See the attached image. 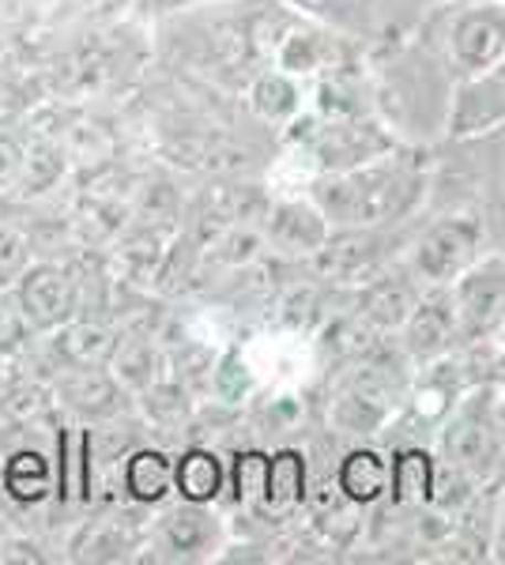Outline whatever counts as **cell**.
<instances>
[{
  "label": "cell",
  "mask_w": 505,
  "mask_h": 565,
  "mask_svg": "<svg viewBox=\"0 0 505 565\" xmlns=\"http://www.w3.org/2000/svg\"><path fill=\"white\" fill-rule=\"evenodd\" d=\"M419 178L397 162H362L351 170H336L314 189L317 207L325 218L344 226H378L400 218L415 204Z\"/></svg>",
  "instance_id": "cell-1"
},
{
  "label": "cell",
  "mask_w": 505,
  "mask_h": 565,
  "mask_svg": "<svg viewBox=\"0 0 505 565\" xmlns=\"http://www.w3.org/2000/svg\"><path fill=\"white\" fill-rule=\"evenodd\" d=\"M12 290L20 298V309L34 332H53L64 321H72L80 309V282L57 260L31 264Z\"/></svg>",
  "instance_id": "cell-2"
},
{
  "label": "cell",
  "mask_w": 505,
  "mask_h": 565,
  "mask_svg": "<svg viewBox=\"0 0 505 565\" xmlns=\"http://www.w3.org/2000/svg\"><path fill=\"white\" fill-rule=\"evenodd\" d=\"M449 298H453L456 324L467 340L494 332L505 321V257L475 260L464 276H456Z\"/></svg>",
  "instance_id": "cell-3"
},
{
  "label": "cell",
  "mask_w": 505,
  "mask_h": 565,
  "mask_svg": "<svg viewBox=\"0 0 505 565\" xmlns=\"http://www.w3.org/2000/svg\"><path fill=\"white\" fill-rule=\"evenodd\" d=\"M480 223L475 218H445V223L430 226L427 238L415 249V268L430 282H456L480 257Z\"/></svg>",
  "instance_id": "cell-4"
},
{
  "label": "cell",
  "mask_w": 505,
  "mask_h": 565,
  "mask_svg": "<svg viewBox=\"0 0 505 565\" xmlns=\"http://www.w3.org/2000/svg\"><path fill=\"white\" fill-rule=\"evenodd\" d=\"M392 399H397V385L381 366L358 370L347 388L336 396L333 404V423L344 434H374L389 418Z\"/></svg>",
  "instance_id": "cell-5"
},
{
  "label": "cell",
  "mask_w": 505,
  "mask_h": 565,
  "mask_svg": "<svg viewBox=\"0 0 505 565\" xmlns=\"http://www.w3.org/2000/svg\"><path fill=\"white\" fill-rule=\"evenodd\" d=\"M449 53L464 72L494 68L505 57V8L486 4L472 8L449 31Z\"/></svg>",
  "instance_id": "cell-6"
},
{
  "label": "cell",
  "mask_w": 505,
  "mask_h": 565,
  "mask_svg": "<svg viewBox=\"0 0 505 565\" xmlns=\"http://www.w3.org/2000/svg\"><path fill=\"white\" fill-rule=\"evenodd\" d=\"M445 457L456 471L472 479H491L502 468V434L494 418L464 412L445 430Z\"/></svg>",
  "instance_id": "cell-7"
},
{
  "label": "cell",
  "mask_w": 505,
  "mask_h": 565,
  "mask_svg": "<svg viewBox=\"0 0 505 565\" xmlns=\"http://www.w3.org/2000/svg\"><path fill=\"white\" fill-rule=\"evenodd\" d=\"M314 268L336 282H370L381 268V245L370 234H339L314 253Z\"/></svg>",
  "instance_id": "cell-8"
},
{
  "label": "cell",
  "mask_w": 505,
  "mask_h": 565,
  "mask_svg": "<svg viewBox=\"0 0 505 565\" xmlns=\"http://www.w3.org/2000/svg\"><path fill=\"white\" fill-rule=\"evenodd\" d=\"M53 354L64 362L69 370H103L117 351V335L109 328L95 321H64L61 328H53Z\"/></svg>",
  "instance_id": "cell-9"
},
{
  "label": "cell",
  "mask_w": 505,
  "mask_h": 565,
  "mask_svg": "<svg viewBox=\"0 0 505 565\" xmlns=\"http://www.w3.org/2000/svg\"><path fill=\"white\" fill-rule=\"evenodd\" d=\"M269 238L287 253H309L314 257L328 242V218L314 204L287 200V204H275L269 212Z\"/></svg>",
  "instance_id": "cell-10"
},
{
  "label": "cell",
  "mask_w": 505,
  "mask_h": 565,
  "mask_svg": "<svg viewBox=\"0 0 505 565\" xmlns=\"http://www.w3.org/2000/svg\"><path fill=\"white\" fill-rule=\"evenodd\" d=\"M403 332H408V351L419 354V359H434V354L449 351L453 335L461 332L453 298H427V302H415L411 317L403 321Z\"/></svg>",
  "instance_id": "cell-11"
},
{
  "label": "cell",
  "mask_w": 505,
  "mask_h": 565,
  "mask_svg": "<svg viewBox=\"0 0 505 565\" xmlns=\"http://www.w3.org/2000/svg\"><path fill=\"white\" fill-rule=\"evenodd\" d=\"M302 501H306V460L295 449H280L269 457V482L256 509L264 516H291Z\"/></svg>",
  "instance_id": "cell-12"
},
{
  "label": "cell",
  "mask_w": 505,
  "mask_h": 565,
  "mask_svg": "<svg viewBox=\"0 0 505 565\" xmlns=\"http://www.w3.org/2000/svg\"><path fill=\"white\" fill-rule=\"evenodd\" d=\"M57 396L72 412L91 418H106L122 407V385L103 370H69L57 385Z\"/></svg>",
  "instance_id": "cell-13"
},
{
  "label": "cell",
  "mask_w": 505,
  "mask_h": 565,
  "mask_svg": "<svg viewBox=\"0 0 505 565\" xmlns=\"http://www.w3.org/2000/svg\"><path fill=\"white\" fill-rule=\"evenodd\" d=\"M170 159L192 170H215V174H234L253 162V154L242 143L227 140V136H181L170 143Z\"/></svg>",
  "instance_id": "cell-14"
},
{
  "label": "cell",
  "mask_w": 505,
  "mask_h": 565,
  "mask_svg": "<svg viewBox=\"0 0 505 565\" xmlns=\"http://www.w3.org/2000/svg\"><path fill=\"white\" fill-rule=\"evenodd\" d=\"M385 148H389V140H385L374 125H333L317 143L325 167H333V170L362 167V162L378 159Z\"/></svg>",
  "instance_id": "cell-15"
},
{
  "label": "cell",
  "mask_w": 505,
  "mask_h": 565,
  "mask_svg": "<svg viewBox=\"0 0 505 565\" xmlns=\"http://www.w3.org/2000/svg\"><path fill=\"white\" fill-rule=\"evenodd\" d=\"M223 482H227V468L211 449H189L173 463V490L189 505H211V501L223 494Z\"/></svg>",
  "instance_id": "cell-16"
},
{
  "label": "cell",
  "mask_w": 505,
  "mask_h": 565,
  "mask_svg": "<svg viewBox=\"0 0 505 565\" xmlns=\"http://www.w3.org/2000/svg\"><path fill=\"white\" fill-rule=\"evenodd\" d=\"M415 309V290L403 279H370L362 290V302H358V317L370 328H403V321Z\"/></svg>",
  "instance_id": "cell-17"
},
{
  "label": "cell",
  "mask_w": 505,
  "mask_h": 565,
  "mask_svg": "<svg viewBox=\"0 0 505 565\" xmlns=\"http://www.w3.org/2000/svg\"><path fill=\"white\" fill-rule=\"evenodd\" d=\"M389 476H392V468L381 452L355 449V452H347L344 463H339L336 487L351 501H358V505H374V501L389 490Z\"/></svg>",
  "instance_id": "cell-18"
},
{
  "label": "cell",
  "mask_w": 505,
  "mask_h": 565,
  "mask_svg": "<svg viewBox=\"0 0 505 565\" xmlns=\"http://www.w3.org/2000/svg\"><path fill=\"white\" fill-rule=\"evenodd\" d=\"M4 494L20 505H42L53 494V463L39 449H20L4 460Z\"/></svg>",
  "instance_id": "cell-19"
},
{
  "label": "cell",
  "mask_w": 505,
  "mask_h": 565,
  "mask_svg": "<svg viewBox=\"0 0 505 565\" xmlns=\"http://www.w3.org/2000/svg\"><path fill=\"white\" fill-rule=\"evenodd\" d=\"M392 498L408 509H422L434 501V487H438V471H434V460L430 452L422 449H403L397 463H392Z\"/></svg>",
  "instance_id": "cell-20"
},
{
  "label": "cell",
  "mask_w": 505,
  "mask_h": 565,
  "mask_svg": "<svg viewBox=\"0 0 505 565\" xmlns=\"http://www.w3.org/2000/svg\"><path fill=\"white\" fill-rule=\"evenodd\" d=\"M173 487V463L167 452L159 449H136L125 463V490L128 498L144 501V505H155L170 494Z\"/></svg>",
  "instance_id": "cell-21"
},
{
  "label": "cell",
  "mask_w": 505,
  "mask_h": 565,
  "mask_svg": "<svg viewBox=\"0 0 505 565\" xmlns=\"http://www.w3.org/2000/svg\"><path fill=\"white\" fill-rule=\"evenodd\" d=\"M64 159H69L64 143L39 132L23 148V170H20V178H15V189H20L23 196H39L45 189H53L64 174Z\"/></svg>",
  "instance_id": "cell-22"
},
{
  "label": "cell",
  "mask_w": 505,
  "mask_h": 565,
  "mask_svg": "<svg viewBox=\"0 0 505 565\" xmlns=\"http://www.w3.org/2000/svg\"><path fill=\"white\" fill-rule=\"evenodd\" d=\"M109 362H114L117 385L133 392H148L162 381V354L151 348V340H117V351Z\"/></svg>",
  "instance_id": "cell-23"
},
{
  "label": "cell",
  "mask_w": 505,
  "mask_h": 565,
  "mask_svg": "<svg viewBox=\"0 0 505 565\" xmlns=\"http://www.w3.org/2000/svg\"><path fill=\"white\" fill-rule=\"evenodd\" d=\"M295 106H298V90L280 72H269V76H261L253 84V109L264 121H280V117L295 114Z\"/></svg>",
  "instance_id": "cell-24"
},
{
  "label": "cell",
  "mask_w": 505,
  "mask_h": 565,
  "mask_svg": "<svg viewBox=\"0 0 505 565\" xmlns=\"http://www.w3.org/2000/svg\"><path fill=\"white\" fill-rule=\"evenodd\" d=\"M231 479H234V498L242 505H261L264 482H269V452H256V449L238 452Z\"/></svg>",
  "instance_id": "cell-25"
},
{
  "label": "cell",
  "mask_w": 505,
  "mask_h": 565,
  "mask_svg": "<svg viewBox=\"0 0 505 565\" xmlns=\"http://www.w3.org/2000/svg\"><path fill=\"white\" fill-rule=\"evenodd\" d=\"M31 268V238L12 223H0V290H12Z\"/></svg>",
  "instance_id": "cell-26"
},
{
  "label": "cell",
  "mask_w": 505,
  "mask_h": 565,
  "mask_svg": "<svg viewBox=\"0 0 505 565\" xmlns=\"http://www.w3.org/2000/svg\"><path fill=\"white\" fill-rule=\"evenodd\" d=\"M162 532H167V540L178 546V551H200L211 535V524H208V516L200 513V505H189V509H173L167 521H162Z\"/></svg>",
  "instance_id": "cell-27"
},
{
  "label": "cell",
  "mask_w": 505,
  "mask_h": 565,
  "mask_svg": "<svg viewBox=\"0 0 505 565\" xmlns=\"http://www.w3.org/2000/svg\"><path fill=\"white\" fill-rule=\"evenodd\" d=\"M31 321L23 317L15 290H0V354H15L31 340Z\"/></svg>",
  "instance_id": "cell-28"
},
{
  "label": "cell",
  "mask_w": 505,
  "mask_h": 565,
  "mask_svg": "<svg viewBox=\"0 0 505 565\" xmlns=\"http://www.w3.org/2000/svg\"><path fill=\"white\" fill-rule=\"evenodd\" d=\"M366 335H370V324H366L362 317H351V321H339V324L328 328V343L339 348L344 354H362L366 348H370Z\"/></svg>",
  "instance_id": "cell-29"
},
{
  "label": "cell",
  "mask_w": 505,
  "mask_h": 565,
  "mask_svg": "<svg viewBox=\"0 0 505 565\" xmlns=\"http://www.w3.org/2000/svg\"><path fill=\"white\" fill-rule=\"evenodd\" d=\"M27 106H31L27 90L15 84V79L0 76V129H8V125L20 121V117L27 114Z\"/></svg>",
  "instance_id": "cell-30"
},
{
  "label": "cell",
  "mask_w": 505,
  "mask_h": 565,
  "mask_svg": "<svg viewBox=\"0 0 505 565\" xmlns=\"http://www.w3.org/2000/svg\"><path fill=\"white\" fill-rule=\"evenodd\" d=\"M23 170V143L15 136L0 132V193L4 189H15V178Z\"/></svg>",
  "instance_id": "cell-31"
},
{
  "label": "cell",
  "mask_w": 505,
  "mask_h": 565,
  "mask_svg": "<svg viewBox=\"0 0 505 565\" xmlns=\"http://www.w3.org/2000/svg\"><path fill=\"white\" fill-rule=\"evenodd\" d=\"M0 562L4 565H12V562H34V565H42L45 562V554L39 551V543H31L27 535H0Z\"/></svg>",
  "instance_id": "cell-32"
},
{
  "label": "cell",
  "mask_w": 505,
  "mask_h": 565,
  "mask_svg": "<svg viewBox=\"0 0 505 565\" xmlns=\"http://www.w3.org/2000/svg\"><path fill=\"white\" fill-rule=\"evenodd\" d=\"M15 381H20V373H15V366L8 362V354H0V404H4V396L12 392Z\"/></svg>",
  "instance_id": "cell-33"
},
{
  "label": "cell",
  "mask_w": 505,
  "mask_h": 565,
  "mask_svg": "<svg viewBox=\"0 0 505 565\" xmlns=\"http://www.w3.org/2000/svg\"><path fill=\"white\" fill-rule=\"evenodd\" d=\"M494 426H498V434H502V441H505V396H502L498 412H494Z\"/></svg>",
  "instance_id": "cell-34"
},
{
  "label": "cell",
  "mask_w": 505,
  "mask_h": 565,
  "mask_svg": "<svg viewBox=\"0 0 505 565\" xmlns=\"http://www.w3.org/2000/svg\"><path fill=\"white\" fill-rule=\"evenodd\" d=\"M494 79H498V84L505 87V61H502V68H498V76H494Z\"/></svg>",
  "instance_id": "cell-35"
},
{
  "label": "cell",
  "mask_w": 505,
  "mask_h": 565,
  "mask_svg": "<svg viewBox=\"0 0 505 565\" xmlns=\"http://www.w3.org/2000/svg\"><path fill=\"white\" fill-rule=\"evenodd\" d=\"M0 490H4V463H0Z\"/></svg>",
  "instance_id": "cell-36"
},
{
  "label": "cell",
  "mask_w": 505,
  "mask_h": 565,
  "mask_svg": "<svg viewBox=\"0 0 505 565\" xmlns=\"http://www.w3.org/2000/svg\"><path fill=\"white\" fill-rule=\"evenodd\" d=\"M502 362H505V340H502Z\"/></svg>",
  "instance_id": "cell-37"
}]
</instances>
